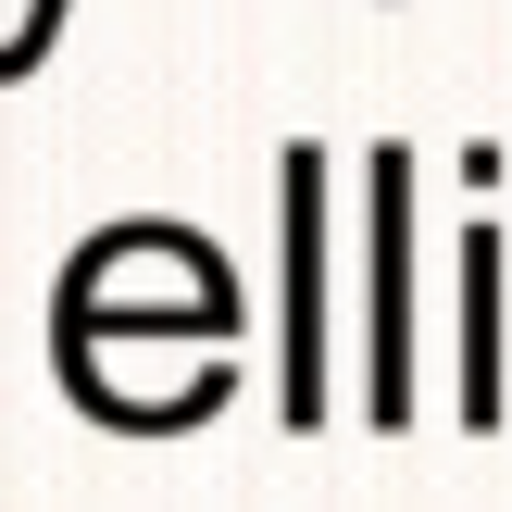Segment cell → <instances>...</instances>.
I'll use <instances>...</instances> for the list:
<instances>
[{
	"instance_id": "obj_1",
	"label": "cell",
	"mask_w": 512,
	"mask_h": 512,
	"mask_svg": "<svg viewBox=\"0 0 512 512\" xmlns=\"http://www.w3.org/2000/svg\"><path fill=\"white\" fill-rule=\"evenodd\" d=\"M363 413L413 425V150H363Z\"/></svg>"
},
{
	"instance_id": "obj_2",
	"label": "cell",
	"mask_w": 512,
	"mask_h": 512,
	"mask_svg": "<svg viewBox=\"0 0 512 512\" xmlns=\"http://www.w3.org/2000/svg\"><path fill=\"white\" fill-rule=\"evenodd\" d=\"M275 200H288V350H275V375H288V425H325V150L313 138L275 163Z\"/></svg>"
},
{
	"instance_id": "obj_3",
	"label": "cell",
	"mask_w": 512,
	"mask_h": 512,
	"mask_svg": "<svg viewBox=\"0 0 512 512\" xmlns=\"http://www.w3.org/2000/svg\"><path fill=\"white\" fill-rule=\"evenodd\" d=\"M450 325H463V425L475 438H500L512 425V325H500V225L475 213L463 225V263H450Z\"/></svg>"
},
{
	"instance_id": "obj_4",
	"label": "cell",
	"mask_w": 512,
	"mask_h": 512,
	"mask_svg": "<svg viewBox=\"0 0 512 512\" xmlns=\"http://www.w3.org/2000/svg\"><path fill=\"white\" fill-rule=\"evenodd\" d=\"M63 13H75V0H25V13H13V38H0V88H25V75H38V50L63 38Z\"/></svg>"
}]
</instances>
